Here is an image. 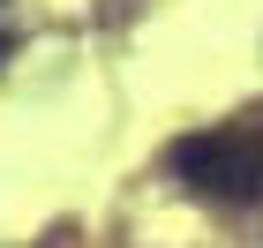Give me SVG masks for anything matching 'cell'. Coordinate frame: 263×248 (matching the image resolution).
Masks as SVG:
<instances>
[{"label":"cell","mask_w":263,"mask_h":248,"mask_svg":"<svg viewBox=\"0 0 263 248\" xmlns=\"http://www.w3.org/2000/svg\"><path fill=\"white\" fill-rule=\"evenodd\" d=\"M0 53H8V38H0Z\"/></svg>","instance_id":"7a4b0ae2"},{"label":"cell","mask_w":263,"mask_h":248,"mask_svg":"<svg viewBox=\"0 0 263 248\" xmlns=\"http://www.w3.org/2000/svg\"><path fill=\"white\" fill-rule=\"evenodd\" d=\"M173 173L196 196H211V203L263 196V121H226V128H203V136H181L173 143Z\"/></svg>","instance_id":"6da1fadb"}]
</instances>
